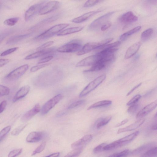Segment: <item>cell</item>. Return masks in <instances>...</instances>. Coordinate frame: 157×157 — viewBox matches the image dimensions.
Wrapping results in <instances>:
<instances>
[{"instance_id": "cell-31", "label": "cell", "mask_w": 157, "mask_h": 157, "mask_svg": "<svg viewBox=\"0 0 157 157\" xmlns=\"http://www.w3.org/2000/svg\"><path fill=\"white\" fill-rule=\"evenodd\" d=\"M157 155V147L151 148L142 155V157H155Z\"/></svg>"}, {"instance_id": "cell-46", "label": "cell", "mask_w": 157, "mask_h": 157, "mask_svg": "<svg viewBox=\"0 0 157 157\" xmlns=\"http://www.w3.org/2000/svg\"><path fill=\"white\" fill-rule=\"evenodd\" d=\"M139 108V105L134 104L130 105L127 110V112L129 114H133L136 113Z\"/></svg>"}, {"instance_id": "cell-2", "label": "cell", "mask_w": 157, "mask_h": 157, "mask_svg": "<svg viewBox=\"0 0 157 157\" xmlns=\"http://www.w3.org/2000/svg\"><path fill=\"white\" fill-rule=\"evenodd\" d=\"M82 47L81 42L79 40H75L58 48L56 50L60 53H72L78 51Z\"/></svg>"}, {"instance_id": "cell-25", "label": "cell", "mask_w": 157, "mask_h": 157, "mask_svg": "<svg viewBox=\"0 0 157 157\" xmlns=\"http://www.w3.org/2000/svg\"><path fill=\"white\" fill-rule=\"evenodd\" d=\"M141 28L140 26H137L131 30L121 35L119 38V41L121 42L125 40L129 36L137 32Z\"/></svg>"}, {"instance_id": "cell-16", "label": "cell", "mask_w": 157, "mask_h": 157, "mask_svg": "<svg viewBox=\"0 0 157 157\" xmlns=\"http://www.w3.org/2000/svg\"><path fill=\"white\" fill-rule=\"evenodd\" d=\"M145 120L144 118H141L128 126L124 128H120L117 131V133L119 134L135 130L143 124Z\"/></svg>"}, {"instance_id": "cell-37", "label": "cell", "mask_w": 157, "mask_h": 157, "mask_svg": "<svg viewBox=\"0 0 157 157\" xmlns=\"http://www.w3.org/2000/svg\"><path fill=\"white\" fill-rule=\"evenodd\" d=\"M46 142H42L33 152L32 155H33L38 153L41 152L45 148Z\"/></svg>"}, {"instance_id": "cell-52", "label": "cell", "mask_w": 157, "mask_h": 157, "mask_svg": "<svg viewBox=\"0 0 157 157\" xmlns=\"http://www.w3.org/2000/svg\"><path fill=\"white\" fill-rule=\"evenodd\" d=\"M10 60L7 59H0V67H2L8 63Z\"/></svg>"}, {"instance_id": "cell-42", "label": "cell", "mask_w": 157, "mask_h": 157, "mask_svg": "<svg viewBox=\"0 0 157 157\" xmlns=\"http://www.w3.org/2000/svg\"><path fill=\"white\" fill-rule=\"evenodd\" d=\"M27 125H21L13 129L11 132L13 136H17L25 128Z\"/></svg>"}, {"instance_id": "cell-29", "label": "cell", "mask_w": 157, "mask_h": 157, "mask_svg": "<svg viewBox=\"0 0 157 157\" xmlns=\"http://www.w3.org/2000/svg\"><path fill=\"white\" fill-rule=\"evenodd\" d=\"M111 118V116H109L100 119L97 122L96 125V128L99 129L106 125L109 122Z\"/></svg>"}, {"instance_id": "cell-36", "label": "cell", "mask_w": 157, "mask_h": 157, "mask_svg": "<svg viewBox=\"0 0 157 157\" xmlns=\"http://www.w3.org/2000/svg\"><path fill=\"white\" fill-rule=\"evenodd\" d=\"M10 92V90L8 87L0 85V97L8 95Z\"/></svg>"}, {"instance_id": "cell-59", "label": "cell", "mask_w": 157, "mask_h": 157, "mask_svg": "<svg viewBox=\"0 0 157 157\" xmlns=\"http://www.w3.org/2000/svg\"><path fill=\"white\" fill-rule=\"evenodd\" d=\"M149 2H155V0H148ZM156 1V0H155Z\"/></svg>"}, {"instance_id": "cell-54", "label": "cell", "mask_w": 157, "mask_h": 157, "mask_svg": "<svg viewBox=\"0 0 157 157\" xmlns=\"http://www.w3.org/2000/svg\"><path fill=\"white\" fill-rule=\"evenodd\" d=\"M128 121V119H126L122 121L121 122L118 123L115 125V127H117L121 126L126 124Z\"/></svg>"}, {"instance_id": "cell-11", "label": "cell", "mask_w": 157, "mask_h": 157, "mask_svg": "<svg viewBox=\"0 0 157 157\" xmlns=\"http://www.w3.org/2000/svg\"><path fill=\"white\" fill-rule=\"evenodd\" d=\"M44 3L33 5L30 6L26 11L25 19L26 21H28L33 17L37 13H39L40 10L44 5Z\"/></svg>"}, {"instance_id": "cell-4", "label": "cell", "mask_w": 157, "mask_h": 157, "mask_svg": "<svg viewBox=\"0 0 157 157\" xmlns=\"http://www.w3.org/2000/svg\"><path fill=\"white\" fill-rule=\"evenodd\" d=\"M105 78L106 75H102L90 82L81 92L79 97L86 96L94 90L105 80Z\"/></svg>"}, {"instance_id": "cell-57", "label": "cell", "mask_w": 157, "mask_h": 157, "mask_svg": "<svg viewBox=\"0 0 157 157\" xmlns=\"http://www.w3.org/2000/svg\"><path fill=\"white\" fill-rule=\"evenodd\" d=\"M151 129L153 130H157V124H155L154 125H153L151 127Z\"/></svg>"}, {"instance_id": "cell-24", "label": "cell", "mask_w": 157, "mask_h": 157, "mask_svg": "<svg viewBox=\"0 0 157 157\" xmlns=\"http://www.w3.org/2000/svg\"><path fill=\"white\" fill-rule=\"evenodd\" d=\"M30 35L27 34L12 36L7 40L6 44L10 45L16 44L27 37Z\"/></svg>"}, {"instance_id": "cell-22", "label": "cell", "mask_w": 157, "mask_h": 157, "mask_svg": "<svg viewBox=\"0 0 157 157\" xmlns=\"http://www.w3.org/2000/svg\"><path fill=\"white\" fill-rule=\"evenodd\" d=\"M141 44L140 42H137L130 46L126 52L125 58L128 59L135 55L139 49Z\"/></svg>"}, {"instance_id": "cell-43", "label": "cell", "mask_w": 157, "mask_h": 157, "mask_svg": "<svg viewBox=\"0 0 157 157\" xmlns=\"http://www.w3.org/2000/svg\"><path fill=\"white\" fill-rule=\"evenodd\" d=\"M59 17V14H56L44 20H43L41 22V23L47 24L48 23H50L56 20L57 19H58Z\"/></svg>"}, {"instance_id": "cell-34", "label": "cell", "mask_w": 157, "mask_h": 157, "mask_svg": "<svg viewBox=\"0 0 157 157\" xmlns=\"http://www.w3.org/2000/svg\"><path fill=\"white\" fill-rule=\"evenodd\" d=\"M19 19L18 17L9 18L6 20L4 22V23L7 25L12 26L15 25L17 23Z\"/></svg>"}, {"instance_id": "cell-35", "label": "cell", "mask_w": 157, "mask_h": 157, "mask_svg": "<svg viewBox=\"0 0 157 157\" xmlns=\"http://www.w3.org/2000/svg\"><path fill=\"white\" fill-rule=\"evenodd\" d=\"M11 129L10 126H8L4 128L0 132V142L10 132Z\"/></svg>"}, {"instance_id": "cell-18", "label": "cell", "mask_w": 157, "mask_h": 157, "mask_svg": "<svg viewBox=\"0 0 157 157\" xmlns=\"http://www.w3.org/2000/svg\"><path fill=\"white\" fill-rule=\"evenodd\" d=\"M54 51V49L52 48L37 51L36 52L27 56L25 58V60H29L35 59L43 55L51 53Z\"/></svg>"}, {"instance_id": "cell-17", "label": "cell", "mask_w": 157, "mask_h": 157, "mask_svg": "<svg viewBox=\"0 0 157 157\" xmlns=\"http://www.w3.org/2000/svg\"><path fill=\"white\" fill-rule=\"evenodd\" d=\"M44 136V133L40 132H32L30 133L26 137V140L28 143H35L41 140Z\"/></svg>"}, {"instance_id": "cell-27", "label": "cell", "mask_w": 157, "mask_h": 157, "mask_svg": "<svg viewBox=\"0 0 157 157\" xmlns=\"http://www.w3.org/2000/svg\"><path fill=\"white\" fill-rule=\"evenodd\" d=\"M112 103V101L110 100H104L96 102L89 107L87 110H90L92 109L98 108L100 107L109 105Z\"/></svg>"}, {"instance_id": "cell-7", "label": "cell", "mask_w": 157, "mask_h": 157, "mask_svg": "<svg viewBox=\"0 0 157 157\" xmlns=\"http://www.w3.org/2000/svg\"><path fill=\"white\" fill-rule=\"evenodd\" d=\"M63 98V96L62 94H59L50 99L42 106L41 110V114L44 115L47 113Z\"/></svg>"}, {"instance_id": "cell-30", "label": "cell", "mask_w": 157, "mask_h": 157, "mask_svg": "<svg viewBox=\"0 0 157 157\" xmlns=\"http://www.w3.org/2000/svg\"><path fill=\"white\" fill-rule=\"evenodd\" d=\"M152 28H149L144 31L141 34V38L142 40L145 41L149 39L153 33Z\"/></svg>"}, {"instance_id": "cell-41", "label": "cell", "mask_w": 157, "mask_h": 157, "mask_svg": "<svg viewBox=\"0 0 157 157\" xmlns=\"http://www.w3.org/2000/svg\"><path fill=\"white\" fill-rule=\"evenodd\" d=\"M141 97V95L139 94L136 95L127 103L126 105L130 106L136 104L140 98Z\"/></svg>"}, {"instance_id": "cell-40", "label": "cell", "mask_w": 157, "mask_h": 157, "mask_svg": "<svg viewBox=\"0 0 157 157\" xmlns=\"http://www.w3.org/2000/svg\"><path fill=\"white\" fill-rule=\"evenodd\" d=\"M50 64V63H48L34 66L31 68L30 71L32 72H35L41 68L48 66Z\"/></svg>"}, {"instance_id": "cell-12", "label": "cell", "mask_w": 157, "mask_h": 157, "mask_svg": "<svg viewBox=\"0 0 157 157\" xmlns=\"http://www.w3.org/2000/svg\"><path fill=\"white\" fill-rule=\"evenodd\" d=\"M102 9H98L86 13L81 15L73 19L71 21L75 23H80L86 21L94 15L101 12Z\"/></svg>"}, {"instance_id": "cell-6", "label": "cell", "mask_w": 157, "mask_h": 157, "mask_svg": "<svg viewBox=\"0 0 157 157\" xmlns=\"http://www.w3.org/2000/svg\"><path fill=\"white\" fill-rule=\"evenodd\" d=\"M29 67V65L27 64L21 65L7 75L5 77V78L10 81L17 80L25 73L28 70Z\"/></svg>"}, {"instance_id": "cell-19", "label": "cell", "mask_w": 157, "mask_h": 157, "mask_svg": "<svg viewBox=\"0 0 157 157\" xmlns=\"http://www.w3.org/2000/svg\"><path fill=\"white\" fill-rule=\"evenodd\" d=\"M40 111V105L38 103L36 104L32 109L28 111L23 115L22 120L23 121H28Z\"/></svg>"}, {"instance_id": "cell-14", "label": "cell", "mask_w": 157, "mask_h": 157, "mask_svg": "<svg viewBox=\"0 0 157 157\" xmlns=\"http://www.w3.org/2000/svg\"><path fill=\"white\" fill-rule=\"evenodd\" d=\"M157 105L156 100L146 105L137 113L136 118H140L145 116L155 109Z\"/></svg>"}, {"instance_id": "cell-26", "label": "cell", "mask_w": 157, "mask_h": 157, "mask_svg": "<svg viewBox=\"0 0 157 157\" xmlns=\"http://www.w3.org/2000/svg\"><path fill=\"white\" fill-rule=\"evenodd\" d=\"M139 133V131H137L117 140L123 143L125 145L134 140L138 135Z\"/></svg>"}, {"instance_id": "cell-56", "label": "cell", "mask_w": 157, "mask_h": 157, "mask_svg": "<svg viewBox=\"0 0 157 157\" xmlns=\"http://www.w3.org/2000/svg\"><path fill=\"white\" fill-rule=\"evenodd\" d=\"M59 155V153L56 152L54 153L48 155L47 156L48 157H58Z\"/></svg>"}, {"instance_id": "cell-50", "label": "cell", "mask_w": 157, "mask_h": 157, "mask_svg": "<svg viewBox=\"0 0 157 157\" xmlns=\"http://www.w3.org/2000/svg\"><path fill=\"white\" fill-rule=\"evenodd\" d=\"M53 57L52 56H48L45 57L39 60L37 62V64H40L48 62L53 59Z\"/></svg>"}, {"instance_id": "cell-49", "label": "cell", "mask_w": 157, "mask_h": 157, "mask_svg": "<svg viewBox=\"0 0 157 157\" xmlns=\"http://www.w3.org/2000/svg\"><path fill=\"white\" fill-rule=\"evenodd\" d=\"M85 100H82L76 101L69 105L68 107V109H71L80 105L83 104L85 102Z\"/></svg>"}, {"instance_id": "cell-13", "label": "cell", "mask_w": 157, "mask_h": 157, "mask_svg": "<svg viewBox=\"0 0 157 157\" xmlns=\"http://www.w3.org/2000/svg\"><path fill=\"white\" fill-rule=\"evenodd\" d=\"M138 19V17L131 11H128L123 14L118 18L120 22L126 24L135 22Z\"/></svg>"}, {"instance_id": "cell-51", "label": "cell", "mask_w": 157, "mask_h": 157, "mask_svg": "<svg viewBox=\"0 0 157 157\" xmlns=\"http://www.w3.org/2000/svg\"><path fill=\"white\" fill-rule=\"evenodd\" d=\"M112 25V24L110 22H107L101 27V30L102 31H104L109 28Z\"/></svg>"}, {"instance_id": "cell-38", "label": "cell", "mask_w": 157, "mask_h": 157, "mask_svg": "<svg viewBox=\"0 0 157 157\" xmlns=\"http://www.w3.org/2000/svg\"><path fill=\"white\" fill-rule=\"evenodd\" d=\"M130 153L129 149H125L120 152L113 154L109 155V157H119L125 156L128 155Z\"/></svg>"}, {"instance_id": "cell-33", "label": "cell", "mask_w": 157, "mask_h": 157, "mask_svg": "<svg viewBox=\"0 0 157 157\" xmlns=\"http://www.w3.org/2000/svg\"><path fill=\"white\" fill-rule=\"evenodd\" d=\"M105 0H87L84 4L83 6L85 8H89Z\"/></svg>"}, {"instance_id": "cell-3", "label": "cell", "mask_w": 157, "mask_h": 157, "mask_svg": "<svg viewBox=\"0 0 157 157\" xmlns=\"http://www.w3.org/2000/svg\"><path fill=\"white\" fill-rule=\"evenodd\" d=\"M114 59V54L101 57V59L89 70L84 71L85 72L97 71L101 70L108 64L113 61Z\"/></svg>"}, {"instance_id": "cell-23", "label": "cell", "mask_w": 157, "mask_h": 157, "mask_svg": "<svg viewBox=\"0 0 157 157\" xmlns=\"http://www.w3.org/2000/svg\"><path fill=\"white\" fill-rule=\"evenodd\" d=\"M83 26L71 27L63 30L57 34L58 36H63L80 31L83 29Z\"/></svg>"}, {"instance_id": "cell-55", "label": "cell", "mask_w": 157, "mask_h": 157, "mask_svg": "<svg viewBox=\"0 0 157 157\" xmlns=\"http://www.w3.org/2000/svg\"><path fill=\"white\" fill-rule=\"evenodd\" d=\"M142 83H140L135 86L127 94L126 96H128L131 94L133 91H134L136 89L139 87L141 84Z\"/></svg>"}, {"instance_id": "cell-1", "label": "cell", "mask_w": 157, "mask_h": 157, "mask_svg": "<svg viewBox=\"0 0 157 157\" xmlns=\"http://www.w3.org/2000/svg\"><path fill=\"white\" fill-rule=\"evenodd\" d=\"M67 23H61L55 25L36 37L34 40H40L46 39L54 36L69 26Z\"/></svg>"}, {"instance_id": "cell-45", "label": "cell", "mask_w": 157, "mask_h": 157, "mask_svg": "<svg viewBox=\"0 0 157 157\" xmlns=\"http://www.w3.org/2000/svg\"><path fill=\"white\" fill-rule=\"evenodd\" d=\"M18 48L19 47H15L8 49L2 53L0 55V56H4L9 55L16 51L17 50Z\"/></svg>"}, {"instance_id": "cell-58", "label": "cell", "mask_w": 157, "mask_h": 157, "mask_svg": "<svg viewBox=\"0 0 157 157\" xmlns=\"http://www.w3.org/2000/svg\"><path fill=\"white\" fill-rule=\"evenodd\" d=\"M2 2L1 0H0V9L2 7Z\"/></svg>"}, {"instance_id": "cell-47", "label": "cell", "mask_w": 157, "mask_h": 157, "mask_svg": "<svg viewBox=\"0 0 157 157\" xmlns=\"http://www.w3.org/2000/svg\"><path fill=\"white\" fill-rule=\"evenodd\" d=\"M121 42L120 41H118L109 44H107L102 47L101 48L104 49L115 48L119 45Z\"/></svg>"}, {"instance_id": "cell-39", "label": "cell", "mask_w": 157, "mask_h": 157, "mask_svg": "<svg viewBox=\"0 0 157 157\" xmlns=\"http://www.w3.org/2000/svg\"><path fill=\"white\" fill-rule=\"evenodd\" d=\"M22 151V148H18L14 149L10 151L9 153L8 157H16L20 155Z\"/></svg>"}, {"instance_id": "cell-10", "label": "cell", "mask_w": 157, "mask_h": 157, "mask_svg": "<svg viewBox=\"0 0 157 157\" xmlns=\"http://www.w3.org/2000/svg\"><path fill=\"white\" fill-rule=\"evenodd\" d=\"M100 56L97 53L95 55H91L86 57L77 63L76 67L93 66L100 59Z\"/></svg>"}, {"instance_id": "cell-20", "label": "cell", "mask_w": 157, "mask_h": 157, "mask_svg": "<svg viewBox=\"0 0 157 157\" xmlns=\"http://www.w3.org/2000/svg\"><path fill=\"white\" fill-rule=\"evenodd\" d=\"M30 90V87L28 85L24 86L17 92L14 95L13 101L15 102L25 96L29 93Z\"/></svg>"}, {"instance_id": "cell-44", "label": "cell", "mask_w": 157, "mask_h": 157, "mask_svg": "<svg viewBox=\"0 0 157 157\" xmlns=\"http://www.w3.org/2000/svg\"><path fill=\"white\" fill-rule=\"evenodd\" d=\"M107 144L105 143H103L98 145L94 149V153H97L104 151V148Z\"/></svg>"}, {"instance_id": "cell-21", "label": "cell", "mask_w": 157, "mask_h": 157, "mask_svg": "<svg viewBox=\"0 0 157 157\" xmlns=\"http://www.w3.org/2000/svg\"><path fill=\"white\" fill-rule=\"evenodd\" d=\"M155 145L156 144L155 143H150L145 144L133 150L131 152V154L132 155H136L142 153L143 154L148 150L156 146H155Z\"/></svg>"}, {"instance_id": "cell-48", "label": "cell", "mask_w": 157, "mask_h": 157, "mask_svg": "<svg viewBox=\"0 0 157 157\" xmlns=\"http://www.w3.org/2000/svg\"><path fill=\"white\" fill-rule=\"evenodd\" d=\"M54 42L53 41H51L45 43L37 48L36 50L37 51L45 49L47 47L52 45L54 43Z\"/></svg>"}, {"instance_id": "cell-32", "label": "cell", "mask_w": 157, "mask_h": 157, "mask_svg": "<svg viewBox=\"0 0 157 157\" xmlns=\"http://www.w3.org/2000/svg\"><path fill=\"white\" fill-rule=\"evenodd\" d=\"M83 148L78 147L74 148L73 150L69 152L65 157H75L79 155L82 152Z\"/></svg>"}, {"instance_id": "cell-9", "label": "cell", "mask_w": 157, "mask_h": 157, "mask_svg": "<svg viewBox=\"0 0 157 157\" xmlns=\"http://www.w3.org/2000/svg\"><path fill=\"white\" fill-rule=\"evenodd\" d=\"M60 6V3L58 1H50L44 5L39 11V14L41 15L47 14L57 9Z\"/></svg>"}, {"instance_id": "cell-5", "label": "cell", "mask_w": 157, "mask_h": 157, "mask_svg": "<svg viewBox=\"0 0 157 157\" xmlns=\"http://www.w3.org/2000/svg\"><path fill=\"white\" fill-rule=\"evenodd\" d=\"M115 12V11L109 12L96 19L90 24L89 29L91 31H94L100 29L102 25L107 22Z\"/></svg>"}, {"instance_id": "cell-28", "label": "cell", "mask_w": 157, "mask_h": 157, "mask_svg": "<svg viewBox=\"0 0 157 157\" xmlns=\"http://www.w3.org/2000/svg\"><path fill=\"white\" fill-rule=\"evenodd\" d=\"M124 145L122 143L116 140L109 144H107L104 147V150L107 151L113 149Z\"/></svg>"}, {"instance_id": "cell-15", "label": "cell", "mask_w": 157, "mask_h": 157, "mask_svg": "<svg viewBox=\"0 0 157 157\" xmlns=\"http://www.w3.org/2000/svg\"><path fill=\"white\" fill-rule=\"evenodd\" d=\"M92 136L91 135H86L78 141H75L71 145V147L75 148L82 147L87 144L92 139Z\"/></svg>"}, {"instance_id": "cell-53", "label": "cell", "mask_w": 157, "mask_h": 157, "mask_svg": "<svg viewBox=\"0 0 157 157\" xmlns=\"http://www.w3.org/2000/svg\"><path fill=\"white\" fill-rule=\"evenodd\" d=\"M7 105V102L6 100H4L0 103V113L3 112Z\"/></svg>"}, {"instance_id": "cell-8", "label": "cell", "mask_w": 157, "mask_h": 157, "mask_svg": "<svg viewBox=\"0 0 157 157\" xmlns=\"http://www.w3.org/2000/svg\"><path fill=\"white\" fill-rule=\"evenodd\" d=\"M102 41L99 42H89L86 44L77 52V55L81 56L87 53L96 49L101 48L104 45Z\"/></svg>"}]
</instances>
